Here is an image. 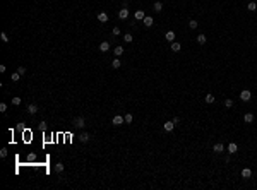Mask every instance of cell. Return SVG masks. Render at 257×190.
<instances>
[{"instance_id": "277c9868", "label": "cell", "mask_w": 257, "mask_h": 190, "mask_svg": "<svg viewBox=\"0 0 257 190\" xmlns=\"http://www.w3.org/2000/svg\"><path fill=\"white\" fill-rule=\"evenodd\" d=\"M142 22H144V26H146V28H151L154 21H152V17H151V16H146V17L142 19Z\"/></svg>"}, {"instance_id": "2e32d148", "label": "cell", "mask_w": 257, "mask_h": 190, "mask_svg": "<svg viewBox=\"0 0 257 190\" xmlns=\"http://www.w3.org/2000/svg\"><path fill=\"white\" fill-rule=\"evenodd\" d=\"M165 38L168 39V41H175V33H173V31H168V33L165 34Z\"/></svg>"}, {"instance_id": "603a6c76", "label": "cell", "mask_w": 257, "mask_h": 190, "mask_svg": "<svg viewBox=\"0 0 257 190\" xmlns=\"http://www.w3.org/2000/svg\"><path fill=\"white\" fill-rule=\"evenodd\" d=\"M19 77H21V74H19V72H14V74L10 76V79H12L14 82H17V81H19Z\"/></svg>"}, {"instance_id": "f546056e", "label": "cell", "mask_w": 257, "mask_h": 190, "mask_svg": "<svg viewBox=\"0 0 257 190\" xmlns=\"http://www.w3.org/2000/svg\"><path fill=\"white\" fill-rule=\"evenodd\" d=\"M0 38H2V41H4V43H9V36H7L5 33H2V34H0Z\"/></svg>"}, {"instance_id": "ba28073f", "label": "cell", "mask_w": 257, "mask_h": 190, "mask_svg": "<svg viewBox=\"0 0 257 190\" xmlns=\"http://www.w3.org/2000/svg\"><path fill=\"white\" fill-rule=\"evenodd\" d=\"M243 122H245V123H252V122H254V115H252V113H245V115H243Z\"/></svg>"}, {"instance_id": "484cf974", "label": "cell", "mask_w": 257, "mask_h": 190, "mask_svg": "<svg viewBox=\"0 0 257 190\" xmlns=\"http://www.w3.org/2000/svg\"><path fill=\"white\" fill-rule=\"evenodd\" d=\"M206 103H214V96H213V94H206Z\"/></svg>"}, {"instance_id": "9c48e42d", "label": "cell", "mask_w": 257, "mask_h": 190, "mask_svg": "<svg viewBox=\"0 0 257 190\" xmlns=\"http://www.w3.org/2000/svg\"><path fill=\"white\" fill-rule=\"evenodd\" d=\"M99 50H101V51H108V50H110V43H108V41H101V43H99Z\"/></svg>"}, {"instance_id": "4dcf8cb0", "label": "cell", "mask_w": 257, "mask_h": 190, "mask_svg": "<svg viewBox=\"0 0 257 190\" xmlns=\"http://www.w3.org/2000/svg\"><path fill=\"white\" fill-rule=\"evenodd\" d=\"M225 106H226V108H231V106H233V99H226V101H225Z\"/></svg>"}, {"instance_id": "d590c367", "label": "cell", "mask_w": 257, "mask_h": 190, "mask_svg": "<svg viewBox=\"0 0 257 190\" xmlns=\"http://www.w3.org/2000/svg\"><path fill=\"white\" fill-rule=\"evenodd\" d=\"M28 159H29V161H34V159H36V156H34V154H29Z\"/></svg>"}, {"instance_id": "cb8c5ba5", "label": "cell", "mask_w": 257, "mask_h": 190, "mask_svg": "<svg viewBox=\"0 0 257 190\" xmlns=\"http://www.w3.org/2000/svg\"><path fill=\"white\" fill-rule=\"evenodd\" d=\"M122 53H124V48H122V46H117V48H115V55H117V57H120Z\"/></svg>"}, {"instance_id": "1f68e13d", "label": "cell", "mask_w": 257, "mask_h": 190, "mask_svg": "<svg viewBox=\"0 0 257 190\" xmlns=\"http://www.w3.org/2000/svg\"><path fill=\"white\" fill-rule=\"evenodd\" d=\"M0 111H2V113L7 111V105H5V103H0Z\"/></svg>"}, {"instance_id": "9a60e30c", "label": "cell", "mask_w": 257, "mask_h": 190, "mask_svg": "<svg viewBox=\"0 0 257 190\" xmlns=\"http://www.w3.org/2000/svg\"><path fill=\"white\" fill-rule=\"evenodd\" d=\"M134 16H135V19H137V21H142L144 17H146V14H144V10H137V12H135Z\"/></svg>"}, {"instance_id": "44dd1931", "label": "cell", "mask_w": 257, "mask_h": 190, "mask_svg": "<svg viewBox=\"0 0 257 190\" xmlns=\"http://www.w3.org/2000/svg\"><path fill=\"white\" fill-rule=\"evenodd\" d=\"M197 43H199V45H204V43H206V36H204V34H199V36H197Z\"/></svg>"}, {"instance_id": "5b68a950", "label": "cell", "mask_w": 257, "mask_h": 190, "mask_svg": "<svg viewBox=\"0 0 257 190\" xmlns=\"http://www.w3.org/2000/svg\"><path fill=\"white\" fill-rule=\"evenodd\" d=\"M180 50H182V45L178 43V41H171V51L177 53V51H180Z\"/></svg>"}, {"instance_id": "e0dca14e", "label": "cell", "mask_w": 257, "mask_h": 190, "mask_svg": "<svg viewBox=\"0 0 257 190\" xmlns=\"http://www.w3.org/2000/svg\"><path fill=\"white\" fill-rule=\"evenodd\" d=\"M250 175H252V171L248 170V168H243V170H242V176H243V178H250Z\"/></svg>"}, {"instance_id": "8fae6325", "label": "cell", "mask_w": 257, "mask_h": 190, "mask_svg": "<svg viewBox=\"0 0 257 190\" xmlns=\"http://www.w3.org/2000/svg\"><path fill=\"white\" fill-rule=\"evenodd\" d=\"M213 149H214V152H223V151H225V146H223L221 142H216Z\"/></svg>"}, {"instance_id": "4316f807", "label": "cell", "mask_w": 257, "mask_h": 190, "mask_svg": "<svg viewBox=\"0 0 257 190\" xmlns=\"http://www.w3.org/2000/svg\"><path fill=\"white\" fill-rule=\"evenodd\" d=\"M247 9L248 10H255L257 9V4H255V2H250V4L247 5Z\"/></svg>"}, {"instance_id": "52a82bcc", "label": "cell", "mask_w": 257, "mask_h": 190, "mask_svg": "<svg viewBox=\"0 0 257 190\" xmlns=\"http://www.w3.org/2000/svg\"><path fill=\"white\" fill-rule=\"evenodd\" d=\"M74 125H76V127H79V129H82V127H84V118H82V116H79V118H76V120H74Z\"/></svg>"}, {"instance_id": "f1b7e54d", "label": "cell", "mask_w": 257, "mask_h": 190, "mask_svg": "<svg viewBox=\"0 0 257 190\" xmlns=\"http://www.w3.org/2000/svg\"><path fill=\"white\" fill-rule=\"evenodd\" d=\"M124 118H125V123H130V122H132V120H134V116H132V115H130V113H129V115H125Z\"/></svg>"}, {"instance_id": "7402d4cb", "label": "cell", "mask_w": 257, "mask_h": 190, "mask_svg": "<svg viewBox=\"0 0 257 190\" xmlns=\"http://www.w3.org/2000/svg\"><path fill=\"white\" fill-rule=\"evenodd\" d=\"M55 171H57V173H62V171H64V164H62V163H57V164H55Z\"/></svg>"}, {"instance_id": "30bf717a", "label": "cell", "mask_w": 257, "mask_h": 190, "mask_svg": "<svg viewBox=\"0 0 257 190\" xmlns=\"http://www.w3.org/2000/svg\"><path fill=\"white\" fill-rule=\"evenodd\" d=\"M163 127H165V130H166V132H171V130L175 129V123H173V120H171V122H166Z\"/></svg>"}, {"instance_id": "3957f363", "label": "cell", "mask_w": 257, "mask_h": 190, "mask_svg": "<svg viewBox=\"0 0 257 190\" xmlns=\"http://www.w3.org/2000/svg\"><path fill=\"white\" fill-rule=\"evenodd\" d=\"M124 122H125V118H124V116H120V115L113 116V120H112V123H113V125H122Z\"/></svg>"}, {"instance_id": "ffe728a7", "label": "cell", "mask_w": 257, "mask_h": 190, "mask_svg": "<svg viewBox=\"0 0 257 190\" xmlns=\"http://www.w3.org/2000/svg\"><path fill=\"white\" fill-rule=\"evenodd\" d=\"M112 67L113 69H120V58H115L113 62H112Z\"/></svg>"}, {"instance_id": "8d00e7d4", "label": "cell", "mask_w": 257, "mask_h": 190, "mask_svg": "<svg viewBox=\"0 0 257 190\" xmlns=\"http://www.w3.org/2000/svg\"><path fill=\"white\" fill-rule=\"evenodd\" d=\"M39 129H41V130H45V129H46V123H45V122H41V123H39Z\"/></svg>"}, {"instance_id": "7a4b0ae2", "label": "cell", "mask_w": 257, "mask_h": 190, "mask_svg": "<svg viewBox=\"0 0 257 190\" xmlns=\"http://www.w3.org/2000/svg\"><path fill=\"white\" fill-rule=\"evenodd\" d=\"M129 17V10H127V7H124V9H120V12H118V19H127Z\"/></svg>"}, {"instance_id": "d6a6232c", "label": "cell", "mask_w": 257, "mask_h": 190, "mask_svg": "<svg viewBox=\"0 0 257 190\" xmlns=\"http://www.w3.org/2000/svg\"><path fill=\"white\" fill-rule=\"evenodd\" d=\"M17 72H19L21 76H24V74H26V69H24V67H19V69H17Z\"/></svg>"}, {"instance_id": "6da1fadb", "label": "cell", "mask_w": 257, "mask_h": 190, "mask_svg": "<svg viewBox=\"0 0 257 190\" xmlns=\"http://www.w3.org/2000/svg\"><path fill=\"white\" fill-rule=\"evenodd\" d=\"M250 98H252V94H250V91H248V89H243V91L240 93V99H242V101H248Z\"/></svg>"}, {"instance_id": "83f0119b", "label": "cell", "mask_w": 257, "mask_h": 190, "mask_svg": "<svg viewBox=\"0 0 257 190\" xmlns=\"http://www.w3.org/2000/svg\"><path fill=\"white\" fill-rule=\"evenodd\" d=\"M132 34H125V36H124V41H125V43H132Z\"/></svg>"}, {"instance_id": "5bb4252c", "label": "cell", "mask_w": 257, "mask_h": 190, "mask_svg": "<svg viewBox=\"0 0 257 190\" xmlns=\"http://www.w3.org/2000/svg\"><path fill=\"white\" fill-rule=\"evenodd\" d=\"M36 111H38V106L36 105H28V113L29 115H34Z\"/></svg>"}, {"instance_id": "836d02e7", "label": "cell", "mask_w": 257, "mask_h": 190, "mask_svg": "<svg viewBox=\"0 0 257 190\" xmlns=\"http://www.w3.org/2000/svg\"><path fill=\"white\" fill-rule=\"evenodd\" d=\"M113 34H115V36H118V34H120V28H113Z\"/></svg>"}, {"instance_id": "8992f818", "label": "cell", "mask_w": 257, "mask_h": 190, "mask_svg": "<svg viewBox=\"0 0 257 190\" xmlns=\"http://www.w3.org/2000/svg\"><path fill=\"white\" fill-rule=\"evenodd\" d=\"M98 21L99 22H108V14L106 12H99L98 14Z\"/></svg>"}, {"instance_id": "ac0fdd59", "label": "cell", "mask_w": 257, "mask_h": 190, "mask_svg": "<svg viewBox=\"0 0 257 190\" xmlns=\"http://www.w3.org/2000/svg\"><path fill=\"white\" fill-rule=\"evenodd\" d=\"M152 7H154V10H156V12H160V10L163 9V2H154V5H152Z\"/></svg>"}, {"instance_id": "d6986e66", "label": "cell", "mask_w": 257, "mask_h": 190, "mask_svg": "<svg viewBox=\"0 0 257 190\" xmlns=\"http://www.w3.org/2000/svg\"><path fill=\"white\" fill-rule=\"evenodd\" d=\"M12 105H14V106H19L21 105V98H19V96H14V98H12Z\"/></svg>"}, {"instance_id": "d4e9b609", "label": "cell", "mask_w": 257, "mask_h": 190, "mask_svg": "<svg viewBox=\"0 0 257 190\" xmlns=\"http://www.w3.org/2000/svg\"><path fill=\"white\" fill-rule=\"evenodd\" d=\"M189 28H190V29H195V28H197V21H194V19L189 21Z\"/></svg>"}, {"instance_id": "4fadbf2b", "label": "cell", "mask_w": 257, "mask_h": 190, "mask_svg": "<svg viewBox=\"0 0 257 190\" xmlns=\"http://www.w3.org/2000/svg\"><path fill=\"white\" fill-rule=\"evenodd\" d=\"M79 141H81V142H87V141H89V134L87 132L79 134Z\"/></svg>"}, {"instance_id": "7c38bea8", "label": "cell", "mask_w": 257, "mask_h": 190, "mask_svg": "<svg viewBox=\"0 0 257 190\" xmlns=\"http://www.w3.org/2000/svg\"><path fill=\"white\" fill-rule=\"evenodd\" d=\"M237 149H238V147H237V144H235V142H230L228 144V152H230V154H235Z\"/></svg>"}, {"instance_id": "e575fe53", "label": "cell", "mask_w": 257, "mask_h": 190, "mask_svg": "<svg viewBox=\"0 0 257 190\" xmlns=\"http://www.w3.org/2000/svg\"><path fill=\"white\" fill-rule=\"evenodd\" d=\"M0 156L5 158V156H7V149H2V151H0Z\"/></svg>"}]
</instances>
